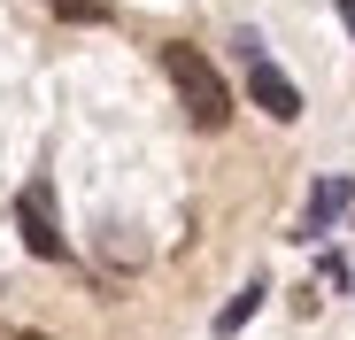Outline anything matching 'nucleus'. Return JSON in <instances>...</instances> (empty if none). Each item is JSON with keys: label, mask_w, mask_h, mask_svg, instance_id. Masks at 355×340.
I'll return each mask as SVG.
<instances>
[{"label": "nucleus", "mask_w": 355, "mask_h": 340, "mask_svg": "<svg viewBox=\"0 0 355 340\" xmlns=\"http://www.w3.org/2000/svg\"><path fill=\"white\" fill-rule=\"evenodd\" d=\"M162 70H170L178 101H186V117H193L201 132H224L232 93H224V70L209 62V54H201V46H186V39H170V46H162Z\"/></svg>", "instance_id": "1"}, {"label": "nucleus", "mask_w": 355, "mask_h": 340, "mask_svg": "<svg viewBox=\"0 0 355 340\" xmlns=\"http://www.w3.org/2000/svg\"><path fill=\"white\" fill-rule=\"evenodd\" d=\"M232 46H240V62H248V93H255V108H263V117H278V124H293V117H302V93H293V78L263 54V39L240 31Z\"/></svg>", "instance_id": "2"}, {"label": "nucleus", "mask_w": 355, "mask_h": 340, "mask_svg": "<svg viewBox=\"0 0 355 340\" xmlns=\"http://www.w3.org/2000/svg\"><path fill=\"white\" fill-rule=\"evenodd\" d=\"M16 224H24V248H31L39 263H62V255H70L62 216H54V186H46V178H31V186L16 194Z\"/></svg>", "instance_id": "3"}, {"label": "nucleus", "mask_w": 355, "mask_h": 340, "mask_svg": "<svg viewBox=\"0 0 355 340\" xmlns=\"http://www.w3.org/2000/svg\"><path fill=\"white\" fill-rule=\"evenodd\" d=\"M355 209V178H324L317 194H309V209H302V224H293V240H324L332 224Z\"/></svg>", "instance_id": "4"}, {"label": "nucleus", "mask_w": 355, "mask_h": 340, "mask_svg": "<svg viewBox=\"0 0 355 340\" xmlns=\"http://www.w3.org/2000/svg\"><path fill=\"white\" fill-rule=\"evenodd\" d=\"M263 294H270V287H263V278H255V287H240V294H232V302H224V317H216V332H240V325H248V317L263 309Z\"/></svg>", "instance_id": "5"}, {"label": "nucleus", "mask_w": 355, "mask_h": 340, "mask_svg": "<svg viewBox=\"0 0 355 340\" xmlns=\"http://www.w3.org/2000/svg\"><path fill=\"white\" fill-rule=\"evenodd\" d=\"M46 8H54V16H70V24H101V16H108L101 0H46Z\"/></svg>", "instance_id": "6"}, {"label": "nucleus", "mask_w": 355, "mask_h": 340, "mask_svg": "<svg viewBox=\"0 0 355 340\" xmlns=\"http://www.w3.org/2000/svg\"><path fill=\"white\" fill-rule=\"evenodd\" d=\"M340 24H347V31H355V0H340Z\"/></svg>", "instance_id": "7"}, {"label": "nucleus", "mask_w": 355, "mask_h": 340, "mask_svg": "<svg viewBox=\"0 0 355 340\" xmlns=\"http://www.w3.org/2000/svg\"><path fill=\"white\" fill-rule=\"evenodd\" d=\"M0 340H54V332H0Z\"/></svg>", "instance_id": "8"}]
</instances>
